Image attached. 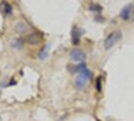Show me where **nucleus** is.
<instances>
[{"instance_id": "obj_6", "label": "nucleus", "mask_w": 134, "mask_h": 121, "mask_svg": "<svg viewBox=\"0 0 134 121\" xmlns=\"http://www.w3.org/2000/svg\"><path fill=\"white\" fill-rule=\"evenodd\" d=\"M40 36L38 34H36V32H34V34H30V35H28L26 38V41L28 43H30V45H36V43H38L40 41Z\"/></svg>"}, {"instance_id": "obj_9", "label": "nucleus", "mask_w": 134, "mask_h": 121, "mask_svg": "<svg viewBox=\"0 0 134 121\" xmlns=\"http://www.w3.org/2000/svg\"><path fill=\"white\" fill-rule=\"evenodd\" d=\"M47 56V47H44L43 48H42V51H41V52L40 53L38 57H40L41 60H44Z\"/></svg>"}, {"instance_id": "obj_11", "label": "nucleus", "mask_w": 134, "mask_h": 121, "mask_svg": "<svg viewBox=\"0 0 134 121\" xmlns=\"http://www.w3.org/2000/svg\"><path fill=\"white\" fill-rule=\"evenodd\" d=\"M90 9H91L92 11H96V10H98V11H101V10H102V8H101V6H99V5H97V4H94V5H91V6H90Z\"/></svg>"}, {"instance_id": "obj_3", "label": "nucleus", "mask_w": 134, "mask_h": 121, "mask_svg": "<svg viewBox=\"0 0 134 121\" xmlns=\"http://www.w3.org/2000/svg\"><path fill=\"white\" fill-rule=\"evenodd\" d=\"M70 57L71 59L74 60V62H78V63H84L86 59H87V56L84 52H82L80 50H72L71 53H70Z\"/></svg>"}, {"instance_id": "obj_10", "label": "nucleus", "mask_w": 134, "mask_h": 121, "mask_svg": "<svg viewBox=\"0 0 134 121\" xmlns=\"http://www.w3.org/2000/svg\"><path fill=\"white\" fill-rule=\"evenodd\" d=\"M96 90L98 92H101L102 90V81H101V77H98L96 80Z\"/></svg>"}, {"instance_id": "obj_5", "label": "nucleus", "mask_w": 134, "mask_h": 121, "mask_svg": "<svg viewBox=\"0 0 134 121\" xmlns=\"http://www.w3.org/2000/svg\"><path fill=\"white\" fill-rule=\"evenodd\" d=\"M131 11H132V5L131 4L126 5V6L121 10V13H120L121 18L124 20H128L129 17H130V15H131Z\"/></svg>"}, {"instance_id": "obj_2", "label": "nucleus", "mask_w": 134, "mask_h": 121, "mask_svg": "<svg viewBox=\"0 0 134 121\" xmlns=\"http://www.w3.org/2000/svg\"><path fill=\"white\" fill-rule=\"evenodd\" d=\"M122 38V32L119 30L113 31L106 37V40L104 41V47L106 50H110L111 47H113Z\"/></svg>"}, {"instance_id": "obj_4", "label": "nucleus", "mask_w": 134, "mask_h": 121, "mask_svg": "<svg viewBox=\"0 0 134 121\" xmlns=\"http://www.w3.org/2000/svg\"><path fill=\"white\" fill-rule=\"evenodd\" d=\"M71 34H72V42H73V45L78 46V45H79V42H80V40H81L80 28H79V27H77L76 25H74L73 28H72Z\"/></svg>"}, {"instance_id": "obj_8", "label": "nucleus", "mask_w": 134, "mask_h": 121, "mask_svg": "<svg viewBox=\"0 0 134 121\" xmlns=\"http://www.w3.org/2000/svg\"><path fill=\"white\" fill-rule=\"evenodd\" d=\"M15 30L17 32H19V34H24V32H26L27 30H28V26H27L24 22L20 21V22H18L15 25Z\"/></svg>"}, {"instance_id": "obj_12", "label": "nucleus", "mask_w": 134, "mask_h": 121, "mask_svg": "<svg viewBox=\"0 0 134 121\" xmlns=\"http://www.w3.org/2000/svg\"><path fill=\"white\" fill-rule=\"evenodd\" d=\"M13 43H16V45H14L13 47H17V48L21 47V46H22V42H21V40H15V42H13Z\"/></svg>"}, {"instance_id": "obj_1", "label": "nucleus", "mask_w": 134, "mask_h": 121, "mask_svg": "<svg viewBox=\"0 0 134 121\" xmlns=\"http://www.w3.org/2000/svg\"><path fill=\"white\" fill-rule=\"evenodd\" d=\"M90 79H91V72L88 70L87 66L85 64H83L82 69L79 72V75L75 80V85L78 89L83 90L84 88L86 87V84H87V82Z\"/></svg>"}, {"instance_id": "obj_7", "label": "nucleus", "mask_w": 134, "mask_h": 121, "mask_svg": "<svg viewBox=\"0 0 134 121\" xmlns=\"http://www.w3.org/2000/svg\"><path fill=\"white\" fill-rule=\"evenodd\" d=\"M1 7H2V11L4 12L5 15H11L12 14V6L7 1H2Z\"/></svg>"}]
</instances>
